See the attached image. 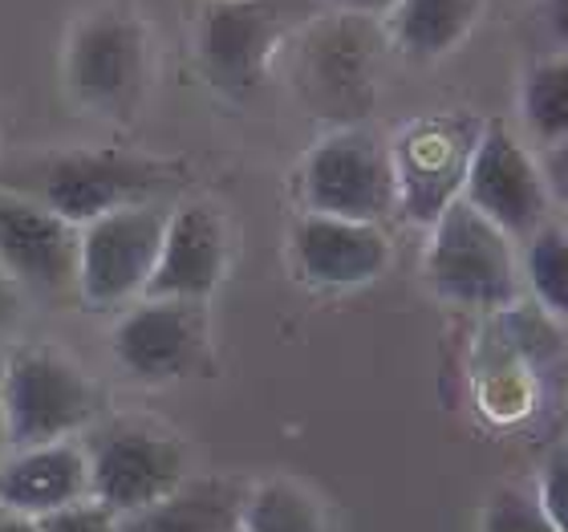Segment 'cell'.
<instances>
[{"label": "cell", "mask_w": 568, "mask_h": 532, "mask_svg": "<svg viewBox=\"0 0 568 532\" xmlns=\"http://www.w3.org/2000/svg\"><path fill=\"white\" fill-rule=\"evenodd\" d=\"M0 406L9 451H24L94 431L106 394L65 354L24 345L0 358Z\"/></svg>", "instance_id": "obj_2"}, {"label": "cell", "mask_w": 568, "mask_h": 532, "mask_svg": "<svg viewBox=\"0 0 568 532\" xmlns=\"http://www.w3.org/2000/svg\"><path fill=\"white\" fill-rule=\"evenodd\" d=\"M0 532H37V521H24V516H12V512L0 509Z\"/></svg>", "instance_id": "obj_28"}, {"label": "cell", "mask_w": 568, "mask_h": 532, "mask_svg": "<svg viewBox=\"0 0 568 532\" xmlns=\"http://www.w3.org/2000/svg\"><path fill=\"white\" fill-rule=\"evenodd\" d=\"M426 277L443 301L463 309H508L520 301L516 240L504 237L467 200H455L430 224Z\"/></svg>", "instance_id": "obj_3"}, {"label": "cell", "mask_w": 568, "mask_h": 532, "mask_svg": "<svg viewBox=\"0 0 568 532\" xmlns=\"http://www.w3.org/2000/svg\"><path fill=\"white\" fill-rule=\"evenodd\" d=\"M110 350L134 382L163 387L200 370L207 350V309L203 301H151L139 305L114 325Z\"/></svg>", "instance_id": "obj_11"}, {"label": "cell", "mask_w": 568, "mask_h": 532, "mask_svg": "<svg viewBox=\"0 0 568 532\" xmlns=\"http://www.w3.org/2000/svg\"><path fill=\"white\" fill-rule=\"evenodd\" d=\"M90 500L114 516H131L175 496L187 484V451L175 435L146 423L98 426L85 443Z\"/></svg>", "instance_id": "obj_5"}, {"label": "cell", "mask_w": 568, "mask_h": 532, "mask_svg": "<svg viewBox=\"0 0 568 532\" xmlns=\"http://www.w3.org/2000/svg\"><path fill=\"white\" fill-rule=\"evenodd\" d=\"M565 232H568V220H565Z\"/></svg>", "instance_id": "obj_30"}, {"label": "cell", "mask_w": 568, "mask_h": 532, "mask_svg": "<svg viewBox=\"0 0 568 532\" xmlns=\"http://www.w3.org/2000/svg\"><path fill=\"white\" fill-rule=\"evenodd\" d=\"M119 529V516L110 509H102L98 500H82L73 509H61L53 516H41L37 532H114Z\"/></svg>", "instance_id": "obj_23"}, {"label": "cell", "mask_w": 568, "mask_h": 532, "mask_svg": "<svg viewBox=\"0 0 568 532\" xmlns=\"http://www.w3.org/2000/svg\"><path fill=\"white\" fill-rule=\"evenodd\" d=\"M459 200L471 203L508 240H528L532 232H540L552 208L540 163L504 122H487L479 131Z\"/></svg>", "instance_id": "obj_10"}, {"label": "cell", "mask_w": 568, "mask_h": 532, "mask_svg": "<svg viewBox=\"0 0 568 532\" xmlns=\"http://www.w3.org/2000/svg\"><path fill=\"white\" fill-rule=\"evenodd\" d=\"M78 244L82 228L0 188V264L24 297L78 293Z\"/></svg>", "instance_id": "obj_12"}, {"label": "cell", "mask_w": 568, "mask_h": 532, "mask_svg": "<svg viewBox=\"0 0 568 532\" xmlns=\"http://www.w3.org/2000/svg\"><path fill=\"white\" fill-rule=\"evenodd\" d=\"M293 261L308 284L354 289L378 281L390 264V240L378 224H357L337 215H301L293 228Z\"/></svg>", "instance_id": "obj_14"}, {"label": "cell", "mask_w": 568, "mask_h": 532, "mask_svg": "<svg viewBox=\"0 0 568 532\" xmlns=\"http://www.w3.org/2000/svg\"><path fill=\"white\" fill-rule=\"evenodd\" d=\"M524 269H528V284H532L536 301L552 313V318L568 321V232L565 224H545L540 232L524 240Z\"/></svg>", "instance_id": "obj_20"}, {"label": "cell", "mask_w": 568, "mask_h": 532, "mask_svg": "<svg viewBox=\"0 0 568 532\" xmlns=\"http://www.w3.org/2000/svg\"><path fill=\"white\" fill-rule=\"evenodd\" d=\"M536 163H540V175H545L548 200L568 208V139L557 142V147H545Z\"/></svg>", "instance_id": "obj_24"}, {"label": "cell", "mask_w": 568, "mask_h": 532, "mask_svg": "<svg viewBox=\"0 0 568 532\" xmlns=\"http://www.w3.org/2000/svg\"><path fill=\"white\" fill-rule=\"evenodd\" d=\"M65 86L78 107L131 119L146 90V29L126 9H98L65 41Z\"/></svg>", "instance_id": "obj_4"}, {"label": "cell", "mask_w": 568, "mask_h": 532, "mask_svg": "<svg viewBox=\"0 0 568 532\" xmlns=\"http://www.w3.org/2000/svg\"><path fill=\"white\" fill-rule=\"evenodd\" d=\"M171 167L139 159L122 151H49L29 163H17L4 171L0 188L17 191L24 200L41 203L53 215L70 220L73 228H85L90 220L131 203H151L171 188Z\"/></svg>", "instance_id": "obj_1"}, {"label": "cell", "mask_w": 568, "mask_h": 532, "mask_svg": "<svg viewBox=\"0 0 568 532\" xmlns=\"http://www.w3.org/2000/svg\"><path fill=\"white\" fill-rule=\"evenodd\" d=\"M545 24L560 46V58H568V0H545Z\"/></svg>", "instance_id": "obj_26"}, {"label": "cell", "mask_w": 568, "mask_h": 532, "mask_svg": "<svg viewBox=\"0 0 568 532\" xmlns=\"http://www.w3.org/2000/svg\"><path fill=\"white\" fill-rule=\"evenodd\" d=\"M536 500L548 512V521L557 524V532H568V448L545 463L540 484H536Z\"/></svg>", "instance_id": "obj_22"}, {"label": "cell", "mask_w": 568, "mask_h": 532, "mask_svg": "<svg viewBox=\"0 0 568 532\" xmlns=\"http://www.w3.org/2000/svg\"><path fill=\"white\" fill-rule=\"evenodd\" d=\"M232 532H240V529H232Z\"/></svg>", "instance_id": "obj_31"}, {"label": "cell", "mask_w": 568, "mask_h": 532, "mask_svg": "<svg viewBox=\"0 0 568 532\" xmlns=\"http://www.w3.org/2000/svg\"><path fill=\"white\" fill-rule=\"evenodd\" d=\"M227 269V228L212 203H183L166 215L163 249L142 297L151 301H207Z\"/></svg>", "instance_id": "obj_13"}, {"label": "cell", "mask_w": 568, "mask_h": 532, "mask_svg": "<svg viewBox=\"0 0 568 532\" xmlns=\"http://www.w3.org/2000/svg\"><path fill=\"white\" fill-rule=\"evenodd\" d=\"M337 4L349 12H362V17H374V12H390L398 0H337Z\"/></svg>", "instance_id": "obj_27"}, {"label": "cell", "mask_w": 568, "mask_h": 532, "mask_svg": "<svg viewBox=\"0 0 568 532\" xmlns=\"http://www.w3.org/2000/svg\"><path fill=\"white\" fill-rule=\"evenodd\" d=\"M82 500H90V460L78 439L9 451L0 460V509L12 516L41 521Z\"/></svg>", "instance_id": "obj_15"}, {"label": "cell", "mask_w": 568, "mask_h": 532, "mask_svg": "<svg viewBox=\"0 0 568 532\" xmlns=\"http://www.w3.org/2000/svg\"><path fill=\"white\" fill-rule=\"evenodd\" d=\"M301 195L313 215L382 224L390 212H398L390 147L362 127L325 134L305 159Z\"/></svg>", "instance_id": "obj_6"}, {"label": "cell", "mask_w": 568, "mask_h": 532, "mask_svg": "<svg viewBox=\"0 0 568 532\" xmlns=\"http://www.w3.org/2000/svg\"><path fill=\"white\" fill-rule=\"evenodd\" d=\"M240 496L244 488L220 475L187 480L175 496L131 512V516H119L114 532H232L240 516Z\"/></svg>", "instance_id": "obj_16"}, {"label": "cell", "mask_w": 568, "mask_h": 532, "mask_svg": "<svg viewBox=\"0 0 568 532\" xmlns=\"http://www.w3.org/2000/svg\"><path fill=\"white\" fill-rule=\"evenodd\" d=\"M240 532H329L325 509L308 488L293 480H264L240 496Z\"/></svg>", "instance_id": "obj_18"}, {"label": "cell", "mask_w": 568, "mask_h": 532, "mask_svg": "<svg viewBox=\"0 0 568 532\" xmlns=\"http://www.w3.org/2000/svg\"><path fill=\"white\" fill-rule=\"evenodd\" d=\"M166 215H171V208L163 200H151L98 215L82 228V244H78V293H82V301L110 309L142 297L154 261H159V249H163Z\"/></svg>", "instance_id": "obj_7"}, {"label": "cell", "mask_w": 568, "mask_h": 532, "mask_svg": "<svg viewBox=\"0 0 568 532\" xmlns=\"http://www.w3.org/2000/svg\"><path fill=\"white\" fill-rule=\"evenodd\" d=\"M9 455V435H4V406H0V460Z\"/></svg>", "instance_id": "obj_29"}, {"label": "cell", "mask_w": 568, "mask_h": 532, "mask_svg": "<svg viewBox=\"0 0 568 532\" xmlns=\"http://www.w3.org/2000/svg\"><path fill=\"white\" fill-rule=\"evenodd\" d=\"M296 17V0H212L200 21V66L207 82L220 94H252Z\"/></svg>", "instance_id": "obj_9"}, {"label": "cell", "mask_w": 568, "mask_h": 532, "mask_svg": "<svg viewBox=\"0 0 568 532\" xmlns=\"http://www.w3.org/2000/svg\"><path fill=\"white\" fill-rule=\"evenodd\" d=\"M479 131L484 127L467 114H426L390 142L398 212L410 224L430 228L463 195Z\"/></svg>", "instance_id": "obj_8"}, {"label": "cell", "mask_w": 568, "mask_h": 532, "mask_svg": "<svg viewBox=\"0 0 568 532\" xmlns=\"http://www.w3.org/2000/svg\"><path fill=\"white\" fill-rule=\"evenodd\" d=\"M479 12H484V0H398L386 17H390L394 46L406 58L435 61L447 58L471 33Z\"/></svg>", "instance_id": "obj_17"}, {"label": "cell", "mask_w": 568, "mask_h": 532, "mask_svg": "<svg viewBox=\"0 0 568 532\" xmlns=\"http://www.w3.org/2000/svg\"><path fill=\"white\" fill-rule=\"evenodd\" d=\"M21 309H24L21 284L12 281L9 272H4V264H0V333H9L21 321Z\"/></svg>", "instance_id": "obj_25"}, {"label": "cell", "mask_w": 568, "mask_h": 532, "mask_svg": "<svg viewBox=\"0 0 568 532\" xmlns=\"http://www.w3.org/2000/svg\"><path fill=\"white\" fill-rule=\"evenodd\" d=\"M524 127L540 147H557L568 139V58L536 61L520 90Z\"/></svg>", "instance_id": "obj_19"}, {"label": "cell", "mask_w": 568, "mask_h": 532, "mask_svg": "<svg viewBox=\"0 0 568 532\" xmlns=\"http://www.w3.org/2000/svg\"><path fill=\"white\" fill-rule=\"evenodd\" d=\"M479 532H557V524L548 521V512L540 509L536 488L508 484L484 504Z\"/></svg>", "instance_id": "obj_21"}]
</instances>
